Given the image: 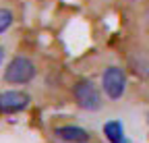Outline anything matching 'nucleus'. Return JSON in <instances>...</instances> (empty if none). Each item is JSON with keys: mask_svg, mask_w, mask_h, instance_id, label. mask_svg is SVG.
<instances>
[{"mask_svg": "<svg viewBox=\"0 0 149 143\" xmlns=\"http://www.w3.org/2000/svg\"><path fill=\"white\" fill-rule=\"evenodd\" d=\"M33 77H35V64L25 56H15L4 70L6 83H13V85H25Z\"/></svg>", "mask_w": 149, "mask_h": 143, "instance_id": "f257e3e1", "label": "nucleus"}, {"mask_svg": "<svg viewBox=\"0 0 149 143\" xmlns=\"http://www.w3.org/2000/svg\"><path fill=\"white\" fill-rule=\"evenodd\" d=\"M74 100H77V104L81 106V108L85 110H100L102 106V96L97 91V87L93 85L89 79L85 81H79L77 85H74Z\"/></svg>", "mask_w": 149, "mask_h": 143, "instance_id": "7ed1b4c3", "label": "nucleus"}, {"mask_svg": "<svg viewBox=\"0 0 149 143\" xmlns=\"http://www.w3.org/2000/svg\"><path fill=\"white\" fill-rule=\"evenodd\" d=\"M102 87L110 100H118L122 98L124 89H126V75L124 70L118 66H108L104 70V77H102Z\"/></svg>", "mask_w": 149, "mask_h": 143, "instance_id": "f03ea898", "label": "nucleus"}, {"mask_svg": "<svg viewBox=\"0 0 149 143\" xmlns=\"http://www.w3.org/2000/svg\"><path fill=\"white\" fill-rule=\"evenodd\" d=\"M54 135L60 141H68V143H87L89 141V133L81 127H58L54 131Z\"/></svg>", "mask_w": 149, "mask_h": 143, "instance_id": "39448f33", "label": "nucleus"}, {"mask_svg": "<svg viewBox=\"0 0 149 143\" xmlns=\"http://www.w3.org/2000/svg\"><path fill=\"white\" fill-rule=\"evenodd\" d=\"M13 13L8 8H0V33H4L10 25H13Z\"/></svg>", "mask_w": 149, "mask_h": 143, "instance_id": "6e6552de", "label": "nucleus"}, {"mask_svg": "<svg viewBox=\"0 0 149 143\" xmlns=\"http://www.w3.org/2000/svg\"><path fill=\"white\" fill-rule=\"evenodd\" d=\"M2 58H4V48L0 46V64H2Z\"/></svg>", "mask_w": 149, "mask_h": 143, "instance_id": "1a4fd4ad", "label": "nucleus"}, {"mask_svg": "<svg viewBox=\"0 0 149 143\" xmlns=\"http://www.w3.org/2000/svg\"><path fill=\"white\" fill-rule=\"evenodd\" d=\"M31 98L25 91H2L0 93V112L2 114H15V112H23L29 106Z\"/></svg>", "mask_w": 149, "mask_h": 143, "instance_id": "20e7f679", "label": "nucleus"}, {"mask_svg": "<svg viewBox=\"0 0 149 143\" xmlns=\"http://www.w3.org/2000/svg\"><path fill=\"white\" fill-rule=\"evenodd\" d=\"M104 133L108 137L110 143H128V139L124 137V129L118 120H112V122H106L104 127Z\"/></svg>", "mask_w": 149, "mask_h": 143, "instance_id": "0eeeda50", "label": "nucleus"}, {"mask_svg": "<svg viewBox=\"0 0 149 143\" xmlns=\"http://www.w3.org/2000/svg\"><path fill=\"white\" fill-rule=\"evenodd\" d=\"M128 60H130V66H133L135 75L149 77V54H145V52H135Z\"/></svg>", "mask_w": 149, "mask_h": 143, "instance_id": "423d86ee", "label": "nucleus"}]
</instances>
